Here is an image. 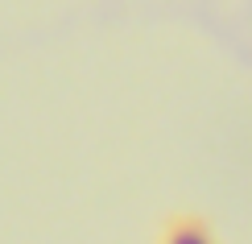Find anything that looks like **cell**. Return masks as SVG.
<instances>
[{"instance_id":"1","label":"cell","mask_w":252,"mask_h":244,"mask_svg":"<svg viewBox=\"0 0 252 244\" xmlns=\"http://www.w3.org/2000/svg\"><path fill=\"white\" fill-rule=\"evenodd\" d=\"M161 244H215V240H211V232H207L203 219H174V224L165 228Z\"/></svg>"}]
</instances>
